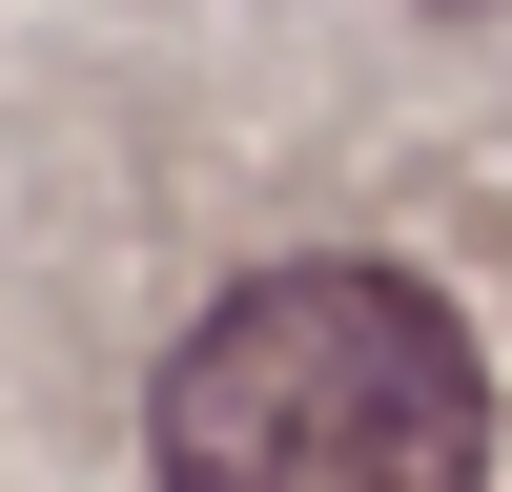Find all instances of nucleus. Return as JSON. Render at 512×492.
<instances>
[{"mask_svg":"<svg viewBox=\"0 0 512 492\" xmlns=\"http://www.w3.org/2000/svg\"><path fill=\"white\" fill-rule=\"evenodd\" d=\"M164 492H492V369L410 267H267L164 349Z\"/></svg>","mask_w":512,"mask_h":492,"instance_id":"obj_1","label":"nucleus"}]
</instances>
